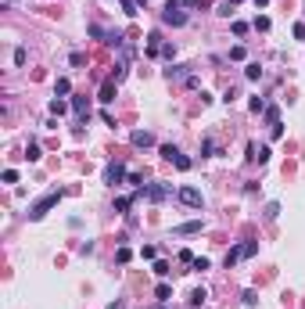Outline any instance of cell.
<instances>
[{
    "mask_svg": "<svg viewBox=\"0 0 305 309\" xmlns=\"http://www.w3.org/2000/svg\"><path fill=\"white\" fill-rule=\"evenodd\" d=\"M176 198H180V202L187 205V208H201V202H205L198 187H180V190H176Z\"/></svg>",
    "mask_w": 305,
    "mask_h": 309,
    "instance_id": "52a82bcc",
    "label": "cell"
},
{
    "mask_svg": "<svg viewBox=\"0 0 305 309\" xmlns=\"http://www.w3.org/2000/svg\"><path fill=\"white\" fill-rule=\"evenodd\" d=\"M136 194H144L147 202H165L172 194V184H147V187H136Z\"/></svg>",
    "mask_w": 305,
    "mask_h": 309,
    "instance_id": "5b68a950",
    "label": "cell"
},
{
    "mask_svg": "<svg viewBox=\"0 0 305 309\" xmlns=\"http://www.w3.org/2000/svg\"><path fill=\"white\" fill-rule=\"evenodd\" d=\"M162 58L172 65V58H176V47H172V43H162Z\"/></svg>",
    "mask_w": 305,
    "mask_h": 309,
    "instance_id": "603a6c76",
    "label": "cell"
},
{
    "mask_svg": "<svg viewBox=\"0 0 305 309\" xmlns=\"http://www.w3.org/2000/svg\"><path fill=\"white\" fill-rule=\"evenodd\" d=\"M86 33H90V36H94V40H104V43H108V33H104V29H101V25H97V22H90V25H86Z\"/></svg>",
    "mask_w": 305,
    "mask_h": 309,
    "instance_id": "ffe728a7",
    "label": "cell"
},
{
    "mask_svg": "<svg viewBox=\"0 0 305 309\" xmlns=\"http://www.w3.org/2000/svg\"><path fill=\"white\" fill-rule=\"evenodd\" d=\"M140 259H154V244H144V248H140Z\"/></svg>",
    "mask_w": 305,
    "mask_h": 309,
    "instance_id": "8d00e7d4",
    "label": "cell"
},
{
    "mask_svg": "<svg viewBox=\"0 0 305 309\" xmlns=\"http://www.w3.org/2000/svg\"><path fill=\"white\" fill-rule=\"evenodd\" d=\"M252 4H255V7H266V4H270V0H252Z\"/></svg>",
    "mask_w": 305,
    "mask_h": 309,
    "instance_id": "b9f144b4",
    "label": "cell"
},
{
    "mask_svg": "<svg viewBox=\"0 0 305 309\" xmlns=\"http://www.w3.org/2000/svg\"><path fill=\"white\" fill-rule=\"evenodd\" d=\"M244 79H262V65H258V61H252V65L244 69Z\"/></svg>",
    "mask_w": 305,
    "mask_h": 309,
    "instance_id": "44dd1931",
    "label": "cell"
},
{
    "mask_svg": "<svg viewBox=\"0 0 305 309\" xmlns=\"http://www.w3.org/2000/svg\"><path fill=\"white\" fill-rule=\"evenodd\" d=\"M190 266H194V270H208V266H212V262H208L205 256H201V259H194V262H190Z\"/></svg>",
    "mask_w": 305,
    "mask_h": 309,
    "instance_id": "e575fe53",
    "label": "cell"
},
{
    "mask_svg": "<svg viewBox=\"0 0 305 309\" xmlns=\"http://www.w3.org/2000/svg\"><path fill=\"white\" fill-rule=\"evenodd\" d=\"M72 94V83L68 79H58V83H54V97H68Z\"/></svg>",
    "mask_w": 305,
    "mask_h": 309,
    "instance_id": "ac0fdd59",
    "label": "cell"
},
{
    "mask_svg": "<svg viewBox=\"0 0 305 309\" xmlns=\"http://www.w3.org/2000/svg\"><path fill=\"white\" fill-rule=\"evenodd\" d=\"M266 122H270V130H273V126H280V108H276V104H266Z\"/></svg>",
    "mask_w": 305,
    "mask_h": 309,
    "instance_id": "5bb4252c",
    "label": "cell"
},
{
    "mask_svg": "<svg viewBox=\"0 0 305 309\" xmlns=\"http://www.w3.org/2000/svg\"><path fill=\"white\" fill-rule=\"evenodd\" d=\"M154 298H158V302L165 306V302H169V298H172V288H169V284H165V280H162V284L154 288Z\"/></svg>",
    "mask_w": 305,
    "mask_h": 309,
    "instance_id": "2e32d148",
    "label": "cell"
},
{
    "mask_svg": "<svg viewBox=\"0 0 305 309\" xmlns=\"http://www.w3.org/2000/svg\"><path fill=\"white\" fill-rule=\"evenodd\" d=\"M276 212H280V205H276V202L266 205V220H276Z\"/></svg>",
    "mask_w": 305,
    "mask_h": 309,
    "instance_id": "836d02e7",
    "label": "cell"
},
{
    "mask_svg": "<svg viewBox=\"0 0 305 309\" xmlns=\"http://www.w3.org/2000/svg\"><path fill=\"white\" fill-rule=\"evenodd\" d=\"M4 184H18V172L15 169H4Z\"/></svg>",
    "mask_w": 305,
    "mask_h": 309,
    "instance_id": "d590c367",
    "label": "cell"
},
{
    "mask_svg": "<svg viewBox=\"0 0 305 309\" xmlns=\"http://www.w3.org/2000/svg\"><path fill=\"white\" fill-rule=\"evenodd\" d=\"M68 104H72V101H61V97H54V101H51V115H54V119H58V115H65V112H68Z\"/></svg>",
    "mask_w": 305,
    "mask_h": 309,
    "instance_id": "9a60e30c",
    "label": "cell"
},
{
    "mask_svg": "<svg viewBox=\"0 0 305 309\" xmlns=\"http://www.w3.org/2000/svg\"><path fill=\"white\" fill-rule=\"evenodd\" d=\"M302 15H305V7H302Z\"/></svg>",
    "mask_w": 305,
    "mask_h": 309,
    "instance_id": "7bdbcfd3",
    "label": "cell"
},
{
    "mask_svg": "<svg viewBox=\"0 0 305 309\" xmlns=\"http://www.w3.org/2000/svg\"><path fill=\"white\" fill-rule=\"evenodd\" d=\"M205 302H208V292H205V288H194V292H190V306H194V309H201Z\"/></svg>",
    "mask_w": 305,
    "mask_h": 309,
    "instance_id": "4fadbf2b",
    "label": "cell"
},
{
    "mask_svg": "<svg viewBox=\"0 0 305 309\" xmlns=\"http://www.w3.org/2000/svg\"><path fill=\"white\" fill-rule=\"evenodd\" d=\"M126 184H136V187H144V176H140V172H129V176H126Z\"/></svg>",
    "mask_w": 305,
    "mask_h": 309,
    "instance_id": "4dcf8cb0",
    "label": "cell"
},
{
    "mask_svg": "<svg viewBox=\"0 0 305 309\" xmlns=\"http://www.w3.org/2000/svg\"><path fill=\"white\" fill-rule=\"evenodd\" d=\"M68 61H72V65H76V69H79V65H83V61H86V58H83V51H72V54H68Z\"/></svg>",
    "mask_w": 305,
    "mask_h": 309,
    "instance_id": "f1b7e54d",
    "label": "cell"
},
{
    "mask_svg": "<svg viewBox=\"0 0 305 309\" xmlns=\"http://www.w3.org/2000/svg\"><path fill=\"white\" fill-rule=\"evenodd\" d=\"M129 208H133V198H115V212L119 216H129Z\"/></svg>",
    "mask_w": 305,
    "mask_h": 309,
    "instance_id": "d6986e66",
    "label": "cell"
},
{
    "mask_svg": "<svg viewBox=\"0 0 305 309\" xmlns=\"http://www.w3.org/2000/svg\"><path fill=\"white\" fill-rule=\"evenodd\" d=\"M126 176H129V172H126V166H122V162H112V166L104 169V184H108V187H119Z\"/></svg>",
    "mask_w": 305,
    "mask_h": 309,
    "instance_id": "8992f818",
    "label": "cell"
},
{
    "mask_svg": "<svg viewBox=\"0 0 305 309\" xmlns=\"http://www.w3.org/2000/svg\"><path fill=\"white\" fill-rule=\"evenodd\" d=\"M129 144H133V148H154V133L151 130H136L133 137H129Z\"/></svg>",
    "mask_w": 305,
    "mask_h": 309,
    "instance_id": "30bf717a",
    "label": "cell"
},
{
    "mask_svg": "<svg viewBox=\"0 0 305 309\" xmlns=\"http://www.w3.org/2000/svg\"><path fill=\"white\" fill-rule=\"evenodd\" d=\"M158 309H165V306H158Z\"/></svg>",
    "mask_w": 305,
    "mask_h": 309,
    "instance_id": "ee69618b",
    "label": "cell"
},
{
    "mask_svg": "<svg viewBox=\"0 0 305 309\" xmlns=\"http://www.w3.org/2000/svg\"><path fill=\"white\" fill-rule=\"evenodd\" d=\"M230 58H234V61H241V58H244V47H241V43H237V47H230Z\"/></svg>",
    "mask_w": 305,
    "mask_h": 309,
    "instance_id": "d6a6232c",
    "label": "cell"
},
{
    "mask_svg": "<svg viewBox=\"0 0 305 309\" xmlns=\"http://www.w3.org/2000/svg\"><path fill=\"white\" fill-rule=\"evenodd\" d=\"M61 198H65V190H61V187H58V190H51V194H43V198H40V202H36V205L29 208V220H33V223H40V220H43V216H47V212H51V208H54V205H58V202H61Z\"/></svg>",
    "mask_w": 305,
    "mask_h": 309,
    "instance_id": "6da1fadb",
    "label": "cell"
},
{
    "mask_svg": "<svg viewBox=\"0 0 305 309\" xmlns=\"http://www.w3.org/2000/svg\"><path fill=\"white\" fill-rule=\"evenodd\" d=\"M187 76H190V65H169V69H165V79H169V83H172V79L183 83Z\"/></svg>",
    "mask_w": 305,
    "mask_h": 309,
    "instance_id": "8fae6325",
    "label": "cell"
},
{
    "mask_svg": "<svg viewBox=\"0 0 305 309\" xmlns=\"http://www.w3.org/2000/svg\"><path fill=\"white\" fill-rule=\"evenodd\" d=\"M115 259H119V262H129V259H133V252H129V248H126V244H122V248H119V252H115Z\"/></svg>",
    "mask_w": 305,
    "mask_h": 309,
    "instance_id": "484cf974",
    "label": "cell"
},
{
    "mask_svg": "<svg viewBox=\"0 0 305 309\" xmlns=\"http://www.w3.org/2000/svg\"><path fill=\"white\" fill-rule=\"evenodd\" d=\"M162 22L165 25H187V11H180V0H169L162 7Z\"/></svg>",
    "mask_w": 305,
    "mask_h": 309,
    "instance_id": "277c9868",
    "label": "cell"
},
{
    "mask_svg": "<svg viewBox=\"0 0 305 309\" xmlns=\"http://www.w3.org/2000/svg\"><path fill=\"white\" fill-rule=\"evenodd\" d=\"M294 36H298V40H305V22H294Z\"/></svg>",
    "mask_w": 305,
    "mask_h": 309,
    "instance_id": "f35d334b",
    "label": "cell"
},
{
    "mask_svg": "<svg viewBox=\"0 0 305 309\" xmlns=\"http://www.w3.org/2000/svg\"><path fill=\"white\" fill-rule=\"evenodd\" d=\"M119 4H122V11H126L129 18H133V15H136V7H140V4H136V0H119Z\"/></svg>",
    "mask_w": 305,
    "mask_h": 309,
    "instance_id": "cb8c5ba5",
    "label": "cell"
},
{
    "mask_svg": "<svg viewBox=\"0 0 305 309\" xmlns=\"http://www.w3.org/2000/svg\"><path fill=\"white\" fill-rule=\"evenodd\" d=\"M108 309H126V302H122V298H115V302H108Z\"/></svg>",
    "mask_w": 305,
    "mask_h": 309,
    "instance_id": "ab89813d",
    "label": "cell"
},
{
    "mask_svg": "<svg viewBox=\"0 0 305 309\" xmlns=\"http://www.w3.org/2000/svg\"><path fill=\"white\" fill-rule=\"evenodd\" d=\"M255 29H258V33H266V29H270V18L258 15V18H255Z\"/></svg>",
    "mask_w": 305,
    "mask_h": 309,
    "instance_id": "4316f807",
    "label": "cell"
},
{
    "mask_svg": "<svg viewBox=\"0 0 305 309\" xmlns=\"http://www.w3.org/2000/svg\"><path fill=\"white\" fill-rule=\"evenodd\" d=\"M212 154H219V148H216V140H212V137H205V140H201V158H212Z\"/></svg>",
    "mask_w": 305,
    "mask_h": 309,
    "instance_id": "e0dca14e",
    "label": "cell"
},
{
    "mask_svg": "<svg viewBox=\"0 0 305 309\" xmlns=\"http://www.w3.org/2000/svg\"><path fill=\"white\" fill-rule=\"evenodd\" d=\"M115 90H119V83H115V79H104V83H101L97 101H101V104H112V101H115Z\"/></svg>",
    "mask_w": 305,
    "mask_h": 309,
    "instance_id": "9c48e42d",
    "label": "cell"
},
{
    "mask_svg": "<svg viewBox=\"0 0 305 309\" xmlns=\"http://www.w3.org/2000/svg\"><path fill=\"white\" fill-rule=\"evenodd\" d=\"M25 58H29V54H25V47H15V65H25Z\"/></svg>",
    "mask_w": 305,
    "mask_h": 309,
    "instance_id": "83f0119b",
    "label": "cell"
},
{
    "mask_svg": "<svg viewBox=\"0 0 305 309\" xmlns=\"http://www.w3.org/2000/svg\"><path fill=\"white\" fill-rule=\"evenodd\" d=\"M255 252H258V241H241V244H234V248L226 252V259H223V262H226V270H230V266H237L241 259H252Z\"/></svg>",
    "mask_w": 305,
    "mask_h": 309,
    "instance_id": "7a4b0ae2",
    "label": "cell"
},
{
    "mask_svg": "<svg viewBox=\"0 0 305 309\" xmlns=\"http://www.w3.org/2000/svg\"><path fill=\"white\" fill-rule=\"evenodd\" d=\"M248 33V22H234V36H244Z\"/></svg>",
    "mask_w": 305,
    "mask_h": 309,
    "instance_id": "74e56055",
    "label": "cell"
},
{
    "mask_svg": "<svg viewBox=\"0 0 305 309\" xmlns=\"http://www.w3.org/2000/svg\"><path fill=\"white\" fill-rule=\"evenodd\" d=\"M144 54H147V58H162V36H158V33H151V36H147Z\"/></svg>",
    "mask_w": 305,
    "mask_h": 309,
    "instance_id": "7c38bea8",
    "label": "cell"
},
{
    "mask_svg": "<svg viewBox=\"0 0 305 309\" xmlns=\"http://www.w3.org/2000/svg\"><path fill=\"white\" fill-rule=\"evenodd\" d=\"M154 274L165 277V274H169V262H162V259H158V262H154Z\"/></svg>",
    "mask_w": 305,
    "mask_h": 309,
    "instance_id": "1f68e13d",
    "label": "cell"
},
{
    "mask_svg": "<svg viewBox=\"0 0 305 309\" xmlns=\"http://www.w3.org/2000/svg\"><path fill=\"white\" fill-rule=\"evenodd\" d=\"M25 158H29V162H40V158H43L40 144H29V148H25Z\"/></svg>",
    "mask_w": 305,
    "mask_h": 309,
    "instance_id": "7402d4cb",
    "label": "cell"
},
{
    "mask_svg": "<svg viewBox=\"0 0 305 309\" xmlns=\"http://www.w3.org/2000/svg\"><path fill=\"white\" fill-rule=\"evenodd\" d=\"M180 4H183V7H198L201 0H180Z\"/></svg>",
    "mask_w": 305,
    "mask_h": 309,
    "instance_id": "60d3db41",
    "label": "cell"
},
{
    "mask_svg": "<svg viewBox=\"0 0 305 309\" xmlns=\"http://www.w3.org/2000/svg\"><path fill=\"white\" fill-rule=\"evenodd\" d=\"M183 86H187V90H198V86H201V79H198V76H194V72H190V76L183 79Z\"/></svg>",
    "mask_w": 305,
    "mask_h": 309,
    "instance_id": "d4e9b609",
    "label": "cell"
},
{
    "mask_svg": "<svg viewBox=\"0 0 305 309\" xmlns=\"http://www.w3.org/2000/svg\"><path fill=\"white\" fill-rule=\"evenodd\" d=\"M241 298H244V306H255V302H258V295H255V292H252V288H248V292H244V295H241Z\"/></svg>",
    "mask_w": 305,
    "mask_h": 309,
    "instance_id": "f546056e",
    "label": "cell"
},
{
    "mask_svg": "<svg viewBox=\"0 0 305 309\" xmlns=\"http://www.w3.org/2000/svg\"><path fill=\"white\" fill-rule=\"evenodd\" d=\"M158 154H162L165 162H172L176 169H183V172L190 169V158H187V154H183V151L176 148V144H162V148H158Z\"/></svg>",
    "mask_w": 305,
    "mask_h": 309,
    "instance_id": "3957f363",
    "label": "cell"
},
{
    "mask_svg": "<svg viewBox=\"0 0 305 309\" xmlns=\"http://www.w3.org/2000/svg\"><path fill=\"white\" fill-rule=\"evenodd\" d=\"M201 230H205V223H201V220H190V223L172 226V234H176V238H190V234H201Z\"/></svg>",
    "mask_w": 305,
    "mask_h": 309,
    "instance_id": "ba28073f",
    "label": "cell"
}]
</instances>
